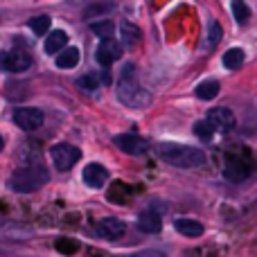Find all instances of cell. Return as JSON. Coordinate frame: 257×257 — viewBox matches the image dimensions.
<instances>
[{"label": "cell", "mask_w": 257, "mask_h": 257, "mask_svg": "<svg viewBox=\"0 0 257 257\" xmlns=\"http://www.w3.org/2000/svg\"><path fill=\"white\" fill-rule=\"evenodd\" d=\"M158 156L167 165H174V167H181V169L201 167V165H205V160H208L203 149L190 147V145H178V142H160Z\"/></svg>", "instance_id": "obj_1"}, {"label": "cell", "mask_w": 257, "mask_h": 257, "mask_svg": "<svg viewBox=\"0 0 257 257\" xmlns=\"http://www.w3.org/2000/svg\"><path fill=\"white\" fill-rule=\"evenodd\" d=\"M117 97H120L122 104L131 108H145L151 104V93L145 90L138 81L136 75V66L126 63L120 72V79H117Z\"/></svg>", "instance_id": "obj_2"}, {"label": "cell", "mask_w": 257, "mask_h": 257, "mask_svg": "<svg viewBox=\"0 0 257 257\" xmlns=\"http://www.w3.org/2000/svg\"><path fill=\"white\" fill-rule=\"evenodd\" d=\"M48 181H50V174L43 165H27V167H21L12 174L9 187L14 192L30 194V192H36L39 187H43Z\"/></svg>", "instance_id": "obj_3"}, {"label": "cell", "mask_w": 257, "mask_h": 257, "mask_svg": "<svg viewBox=\"0 0 257 257\" xmlns=\"http://www.w3.org/2000/svg\"><path fill=\"white\" fill-rule=\"evenodd\" d=\"M253 174V163L250 156H239V154H228L226 156V167H223V176L232 183H241Z\"/></svg>", "instance_id": "obj_4"}, {"label": "cell", "mask_w": 257, "mask_h": 257, "mask_svg": "<svg viewBox=\"0 0 257 257\" xmlns=\"http://www.w3.org/2000/svg\"><path fill=\"white\" fill-rule=\"evenodd\" d=\"M50 156H52V163L59 172H68L77 165V160L81 158V151L77 149L75 145H68V142H59L50 149Z\"/></svg>", "instance_id": "obj_5"}, {"label": "cell", "mask_w": 257, "mask_h": 257, "mask_svg": "<svg viewBox=\"0 0 257 257\" xmlns=\"http://www.w3.org/2000/svg\"><path fill=\"white\" fill-rule=\"evenodd\" d=\"M32 66L27 50H7L0 52V72H23Z\"/></svg>", "instance_id": "obj_6"}, {"label": "cell", "mask_w": 257, "mask_h": 257, "mask_svg": "<svg viewBox=\"0 0 257 257\" xmlns=\"http://www.w3.org/2000/svg\"><path fill=\"white\" fill-rule=\"evenodd\" d=\"M45 122V115L39 111V108H32V106H25V108H16L14 111V124L23 131H36L41 128Z\"/></svg>", "instance_id": "obj_7"}, {"label": "cell", "mask_w": 257, "mask_h": 257, "mask_svg": "<svg viewBox=\"0 0 257 257\" xmlns=\"http://www.w3.org/2000/svg\"><path fill=\"white\" fill-rule=\"evenodd\" d=\"M115 147L120 151H124L128 156H145L149 151V142L145 138L136 136V133H122V136H115L113 138Z\"/></svg>", "instance_id": "obj_8"}, {"label": "cell", "mask_w": 257, "mask_h": 257, "mask_svg": "<svg viewBox=\"0 0 257 257\" xmlns=\"http://www.w3.org/2000/svg\"><path fill=\"white\" fill-rule=\"evenodd\" d=\"M205 120H208V124L212 126L214 133H228V131H232L235 124H237L232 111H230V108H223V106L212 108V111L208 113V117H205Z\"/></svg>", "instance_id": "obj_9"}, {"label": "cell", "mask_w": 257, "mask_h": 257, "mask_svg": "<svg viewBox=\"0 0 257 257\" xmlns=\"http://www.w3.org/2000/svg\"><path fill=\"white\" fill-rule=\"evenodd\" d=\"M120 57H122V45L117 43V41H113V36H111V39H102V41H99L97 52H95V59L99 61V66L108 68V66H113V63H115Z\"/></svg>", "instance_id": "obj_10"}, {"label": "cell", "mask_w": 257, "mask_h": 257, "mask_svg": "<svg viewBox=\"0 0 257 257\" xmlns=\"http://www.w3.org/2000/svg\"><path fill=\"white\" fill-rule=\"evenodd\" d=\"M106 181H108V172H106V167H102L99 163H90L84 167V183L88 187L99 190V187H104Z\"/></svg>", "instance_id": "obj_11"}, {"label": "cell", "mask_w": 257, "mask_h": 257, "mask_svg": "<svg viewBox=\"0 0 257 257\" xmlns=\"http://www.w3.org/2000/svg\"><path fill=\"white\" fill-rule=\"evenodd\" d=\"M97 232L104 237V239H120V237L126 232V226L120 221V219L106 217L97 223Z\"/></svg>", "instance_id": "obj_12"}, {"label": "cell", "mask_w": 257, "mask_h": 257, "mask_svg": "<svg viewBox=\"0 0 257 257\" xmlns=\"http://www.w3.org/2000/svg\"><path fill=\"white\" fill-rule=\"evenodd\" d=\"M138 228H140L145 235H156V232H160V228H163V221H160L158 212L145 210V212L138 217Z\"/></svg>", "instance_id": "obj_13"}, {"label": "cell", "mask_w": 257, "mask_h": 257, "mask_svg": "<svg viewBox=\"0 0 257 257\" xmlns=\"http://www.w3.org/2000/svg\"><path fill=\"white\" fill-rule=\"evenodd\" d=\"M66 45H68V34L63 30H57V32H52V34H48V39H45V52L59 54Z\"/></svg>", "instance_id": "obj_14"}, {"label": "cell", "mask_w": 257, "mask_h": 257, "mask_svg": "<svg viewBox=\"0 0 257 257\" xmlns=\"http://www.w3.org/2000/svg\"><path fill=\"white\" fill-rule=\"evenodd\" d=\"M176 230L185 237H201L203 235V223L196 219H176Z\"/></svg>", "instance_id": "obj_15"}, {"label": "cell", "mask_w": 257, "mask_h": 257, "mask_svg": "<svg viewBox=\"0 0 257 257\" xmlns=\"http://www.w3.org/2000/svg\"><path fill=\"white\" fill-rule=\"evenodd\" d=\"M81 54H79V48H63L61 52L57 54V66L59 68H75L79 63Z\"/></svg>", "instance_id": "obj_16"}, {"label": "cell", "mask_w": 257, "mask_h": 257, "mask_svg": "<svg viewBox=\"0 0 257 257\" xmlns=\"http://www.w3.org/2000/svg\"><path fill=\"white\" fill-rule=\"evenodd\" d=\"M217 95H219V81H214V79L203 81V84L196 86V97H199V99L210 102V99H214Z\"/></svg>", "instance_id": "obj_17"}, {"label": "cell", "mask_w": 257, "mask_h": 257, "mask_svg": "<svg viewBox=\"0 0 257 257\" xmlns=\"http://www.w3.org/2000/svg\"><path fill=\"white\" fill-rule=\"evenodd\" d=\"M241 63H244V50L241 48H232L223 54V66H226L228 70H237Z\"/></svg>", "instance_id": "obj_18"}, {"label": "cell", "mask_w": 257, "mask_h": 257, "mask_svg": "<svg viewBox=\"0 0 257 257\" xmlns=\"http://www.w3.org/2000/svg\"><path fill=\"white\" fill-rule=\"evenodd\" d=\"M122 41H124V45H138V41H140V30H138L136 25H131V23H122Z\"/></svg>", "instance_id": "obj_19"}, {"label": "cell", "mask_w": 257, "mask_h": 257, "mask_svg": "<svg viewBox=\"0 0 257 257\" xmlns=\"http://www.w3.org/2000/svg\"><path fill=\"white\" fill-rule=\"evenodd\" d=\"M221 34H223L221 25H219L217 21H210V25H208V41H205V45H208L210 50L217 48L219 41H221Z\"/></svg>", "instance_id": "obj_20"}, {"label": "cell", "mask_w": 257, "mask_h": 257, "mask_svg": "<svg viewBox=\"0 0 257 257\" xmlns=\"http://www.w3.org/2000/svg\"><path fill=\"white\" fill-rule=\"evenodd\" d=\"M50 16H45V14H41V16H34L30 21V30L34 32V34H48V30H50Z\"/></svg>", "instance_id": "obj_21"}, {"label": "cell", "mask_w": 257, "mask_h": 257, "mask_svg": "<svg viewBox=\"0 0 257 257\" xmlns=\"http://www.w3.org/2000/svg\"><path fill=\"white\" fill-rule=\"evenodd\" d=\"M90 30H93L99 39H111L113 36V21H95V23H90Z\"/></svg>", "instance_id": "obj_22"}, {"label": "cell", "mask_w": 257, "mask_h": 257, "mask_svg": "<svg viewBox=\"0 0 257 257\" xmlns=\"http://www.w3.org/2000/svg\"><path fill=\"white\" fill-rule=\"evenodd\" d=\"M232 14H235L237 23H246L250 16V9L246 7L244 0H232Z\"/></svg>", "instance_id": "obj_23"}, {"label": "cell", "mask_w": 257, "mask_h": 257, "mask_svg": "<svg viewBox=\"0 0 257 257\" xmlns=\"http://www.w3.org/2000/svg\"><path fill=\"white\" fill-rule=\"evenodd\" d=\"M77 86L84 88V90H88V93H93V90L99 88V81H97V77H95L93 72H88V75H81L79 79H77Z\"/></svg>", "instance_id": "obj_24"}, {"label": "cell", "mask_w": 257, "mask_h": 257, "mask_svg": "<svg viewBox=\"0 0 257 257\" xmlns=\"http://www.w3.org/2000/svg\"><path fill=\"white\" fill-rule=\"evenodd\" d=\"M194 133H196V138H201L203 142H210V140H212V136H214V131H212V126L208 124V120L196 122V124H194Z\"/></svg>", "instance_id": "obj_25"}, {"label": "cell", "mask_w": 257, "mask_h": 257, "mask_svg": "<svg viewBox=\"0 0 257 257\" xmlns=\"http://www.w3.org/2000/svg\"><path fill=\"white\" fill-rule=\"evenodd\" d=\"M111 7H113L111 0H104V3H97V5H90V7H86L84 16H86V18H90L93 14H95V16H99V14H106Z\"/></svg>", "instance_id": "obj_26"}, {"label": "cell", "mask_w": 257, "mask_h": 257, "mask_svg": "<svg viewBox=\"0 0 257 257\" xmlns=\"http://www.w3.org/2000/svg\"><path fill=\"white\" fill-rule=\"evenodd\" d=\"M57 248L59 250H66V253H72V250H77V244H75V241L70 244V239H59L57 241Z\"/></svg>", "instance_id": "obj_27"}, {"label": "cell", "mask_w": 257, "mask_h": 257, "mask_svg": "<svg viewBox=\"0 0 257 257\" xmlns=\"http://www.w3.org/2000/svg\"><path fill=\"white\" fill-rule=\"evenodd\" d=\"M3 147H5V140H3V136H0V151H3Z\"/></svg>", "instance_id": "obj_28"}, {"label": "cell", "mask_w": 257, "mask_h": 257, "mask_svg": "<svg viewBox=\"0 0 257 257\" xmlns=\"http://www.w3.org/2000/svg\"><path fill=\"white\" fill-rule=\"evenodd\" d=\"M70 3H72V5H77V3H84V0H70Z\"/></svg>", "instance_id": "obj_29"}]
</instances>
